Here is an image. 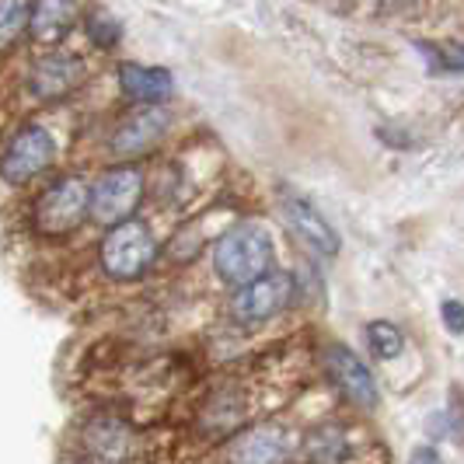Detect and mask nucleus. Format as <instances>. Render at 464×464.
Listing matches in <instances>:
<instances>
[{"label": "nucleus", "instance_id": "obj_1", "mask_svg": "<svg viewBox=\"0 0 464 464\" xmlns=\"http://www.w3.org/2000/svg\"><path fill=\"white\" fill-rule=\"evenodd\" d=\"M273 234L258 224H237L227 234H220L213 248V269L231 286H245L252 279L266 276L273 269Z\"/></svg>", "mask_w": 464, "mask_h": 464}, {"label": "nucleus", "instance_id": "obj_14", "mask_svg": "<svg viewBox=\"0 0 464 464\" xmlns=\"http://www.w3.org/2000/svg\"><path fill=\"white\" fill-rule=\"evenodd\" d=\"M304 454L311 458V461H343L349 458V440L346 433L339 430V426H314L307 437H304Z\"/></svg>", "mask_w": 464, "mask_h": 464}, {"label": "nucleus", "instance_id": "obj_21", "mask_svg": "<svg viewBox=\"0 0 464 464\" xmlns=\"http://www.w3.org/2000/svg\"><path fill=\"white\" fill-rule=\"evenodd\" d=\"M447 419H450V433L464 443V395L454 392L450 395V409H447Z\"/></svg>", "mask_w": 464, "mask_h": 464}, {"label": "nucleus", "instance_id": "obj_9", "mask_svg": "<svg viewBox=\"0 0 464 464\" xmlns=\"http://www.w3.org/2000/svg\"><path fill=\"white\" fill-rule=\"evenodd\" d=\"M84 60L70 56V53H49L43 60H35V67L28 73V92L35 94L39 102H60L73 94L84 84Z\"/></svg>", "mask_w": 464, "mask_h": 464}, {"label": "nucleus", "instance_id": "obj_17", "mask_svg": "<svg viewBox=\"0 0 464 464\" xmlns=\"http://www.w3.org/2000/svg\"><path fill=\"white\" fill-rule=\"evenodd\" d=\"M32 7H24V0H0V43L4 49L14 46V39L28 28Z\"/></svg>", "mask_w": 464, "mask_h": 464}, {"label": "nucleus", "instance_id": "obj_18", "mask_svg": "<svg viewBox=\"0 0 464 464\" xmlns=\"http://www.w3.org/2000/svg\"><path fill=\"white\" fill-rule=\"evenodd\" d=\"M84 32H88L92 46H98V49H112L119 39H122V24H119L109 11H102V7L84 18Z\"/></svg>", "mask_w": 464, "mask_h": 464}, {"label": "nucleus", "instance_id": "obj_22", "mask_svg": "<svg viewBox=\"0 0 464 464\" xmlns=\"http://www.w3.org/2000/svg\"><path fill=\"white\" fill-rule=\"evenodd\" d=\"M412 461H440V454L433 447H416L412 450Z\"/></svg>", "mask_w": 464, "mask_h": 464}, {"label": "nucleus", "instance_id": "obj_16", "mask_svg": "<svg viewBox=\"0 0 464 464\" xmlns=\"http://www.w3.org/2000/svg\"><path fill=\"white\" fill-rule=\"evenodd\" d=\"M367 346H371V353L377 360H395V356H401V349H405V335L392 322H371L367 325Z\"/></svg>", "mask_w": 464, "mask_h": 464}, {"label": "nucleus", "instance_id": "obj_15", "mask_svg": "<svg viewBox=\"0 0 464 464\" xmlns=\"http://www.w3.org/2000/svg\"><path fill=\"white\" fill-rule=\"evenodd\" d=\"M88 443L102 447L98 458L116 461V458H122V450L130 443V433L122 430V422H116V419H102V422H94L92 430H88Z\"/></svg>", "mask_w": 464, "mask_h": 464}, {"label": "nucleus", "instance_id": "obj_6", "mask_svg": "<svg viewBox=\"0 0 464 464\" xmlns=\"http://www.w3.org/2000/svg\"><path fill=\"white\" fill-rule=\"evenodd\" d=\"M56 158V143L49 137V130L28 122L4 147V182L11 186H24L35 175H43Z\"/></svg>", "mask_w": 464, "mask_h": 464}, {"label": "nucleus", "instance_id": "obj_13", "mask_svg": "<svg viewBox=\"0 0 464 464\" xmlns=\"http://www.w3.org/2000/svg\"><path fill=\"white\" fill-rule=\"evenodd\" d=\"M119 88L130 102L154 105L171 94V73L164 67H147V63H122L119 67Z\"/></svg>", "mask_w": 464, "mask_h": 464}, {"label": "nucleus", "instance_id": "obj_2", "mask_svg": "<svg viewBox=\"0 0 464 464\" xmlns=\"http://www.w3.org/2000/svg\"><path fill=\"white\" fill-rule=\"evenodd\" d=\"M88 217H92V186L77 175H60L39 192L32 207V227L43 237H67Z\"/></svg>", "mask_w": 464, "mask_h": 464}, {"label": "nucleus", "instance_id": "obj_12", "mask_svg": "<svg viewBox=\"0 0 464 464\" xmlns=\"http://www.w3.org/2000/svg\"><path fill=\"white\" fill-rule=\"evenodd\" d=\"M77 22H81L77 0H35L28 14V35L39 46H60Z\"/></svg>", "mask_w": 464, "mask_h": 464}, {"label": "nucleus", "instance_id": "obj_11", "mask_svg": "<svg viewBox=\"0 0 464 464\" xmlns=\"http://www.w3.org/2000/svg\"><path fill=\"white\" fill-rule=\"evenodd\" d=\"M227 458H231V461H248V464L290 461V458H294V437H290L283 426L262 422V426H252L248 433H241L237 440H231Z\"/></svg>", "mask_w": 464, "mask_h": 464}, {"label": "nucleus", "instance_id": "obj_3", "mask_svg": "<svg viewBox=\"0 0 464 464\" xmlns=\"http://www.w3.org/2000/svg\"><path fill=\"white\" fill-rule=\"evenodd\" d=\"M158 258V241L143 220H122L112 224L102 237V269L119 283L140 279Z\"/></svg>", "mask_w": 464, "mask_h": 464}, {"label": "nucleus", "instance_id": "obj_10", "mask_svg": "<svg viewBox=\"0 0 464 464\" xmlns=\"http://www.w3.org/2000/svg\"><path fill=\"white\" fill-rule=\"evenodd\" d=\"M279 209H283V220L294 227V234L301 237L307 248H314L318 256H339V231L328 224V217L318 213L314 203H307L304 196L294 192H283L279 196Z\"/></svg>", "mask_w": 464, "mask_h": 464}, {"label": "nucleus", "instance_id": "obj_7", "mask_svg": "<svg viewBox=\"0 0 464 464\" xmlns=\"http://www.w3.org/2000/svg\"><path fill=\"white\" fill-rule=\"evenodd\" d=\"M168 122H171V116H168V109H164L161 102H154V105H147V109H137L133 116H126L116 126V133L109 140V150H112L116 158H122V161L143 158V154H150L164 140Z\"/></svg>", "mask_w": 464, "mask_h": 464}, {"label": "nucleus", "instance_id": "obj_4", "mask_svg": "<svg viewBox=\"0 0 464 464\" xmlns=\"http://www.w3.org/2000/svg\"><path fill=\"white\" fill-rule=\"evenodd\" d=\"M143 203V171L133 164H119L98 175L92 186V220L112 227L130 220Z\"/></svg>", "mask_w": 464, "mask_h": 464}, {"label": "nucleus", "instance_id": "obj_19", "mask_svg": "<svg viewBox=\"0 0 464 464\" xmlns=\"http://www.w3.org/2000/svg\"><path fill=\"white\" fill-rule=\"evenodd\" d=\"M440 318H443V328L450 332V335H464V304L461 301H443L440 304Z\"/></svg>", "mask_w": 464, "mask_h": 464}, {"label": "nucleus", "instance_id": "obj_8", "mask_svg": "<svg viewBox=\"0 0 464 464\" xmlns=\"http://www.w3.org/2000/svg\"><path fill=\"white\" fill-rule=\"evenodd\" d=\"M325 367H328V377L339 384V392L353 401V405H360V409H377V381H373L371 367L353 353L349 346L343 343H332L325 349Z\"/></svg>", "mask_w": 464, "mask_h": 464}, {"label": "nucleus", "instance_id": "obj_5", "mask_svg": "<svg viewBox=\"0 0 464 464\" xmlns=\"http://www.w3.org/2000/svg\"><path fill=\"white\" fill-rule=\"evenodd\" d=\"M290 301H294V276L269 269L266 276L252 279L245 286H234L231 314L234 322H241V325H258V322L276 318Z\"/></svg>", "mask_w": 464, "mask_h": 464}, {"label": "nucleus", "instance_id": "obj_20", "mask_svg": "<svg viewBox=\"0 0 464 464\" xmlns=\"http://www.w3.org/2000/svg\"><path fill=\"white\" fill-rule=\"evenodd\" d=\"M433 53H437V67L447 70V73H461L464 70V46H440Z\"/></svg>", "mask_w": 464, "mask_h": 464}]
</instances>
